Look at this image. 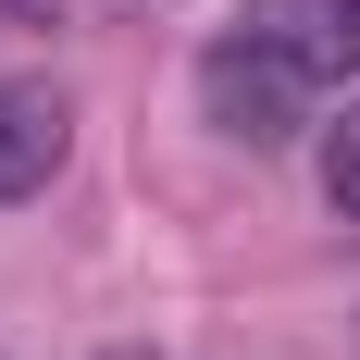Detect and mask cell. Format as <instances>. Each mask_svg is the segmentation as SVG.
Instances as JSON below:
<instances>
[{
  "instance_id": "6da1fadb",
  "label": "cell",
  "mask_w": 360,
  "mask_h": 360,
  "mask_svg": "<svg viewBox=\"0 0 360 360\" xmlns=\"http://www.w3.org/2000/svg\"><path fill=\"white\" fill-rule=\"evenodd\" d=\"M311 75H286L274 50H249V37H224V50H199V112H212L236 149H286L298 124H311Z\"/></svg>"
},
{
  "instance_id": "7a4b0ae2",
  "label": "cell",
  "mask_w": 360,
  "mask_h": 360,
  "mask_svg": "<svg viewBox=\"0 0 360 360\" xmlns=\"http://www.w3.org/2000/svg\"><path fill=\"white\" fill-rule=\"evenodd\" d=\"M249 50H274L311 87H360V0H249Z\"/></svg>"
},
{
  "instance_id": "3957f363",
  "label": "cell",
  "mask_w": 360,
  "mask_h": 360,
  "mask_svg": "<svg viewBox=\"0 0 360 360\" xmlns=\"http://www.w3.org/2000/svg\"><path fill=\"white\" fill-rule=\"evenodd\" d=\"M63 149H75V112L50 100V87H0V212L63 174Z\"/></svg>"
},
{
  "instance_id": "277c9868",
  "label": "cell",
  "mask_w": 360,
  "mask_h": 360,
  "mask_svg": "<svg viewBox=\"0 0 360 360\" xmlns=\"http://www.w3.org/2000/svg\"><path fill=\"white\" fill-rule=\"evenodd\" d=\"M311 174H323V199H335V224H360V100L335 112L323 137H311Z\"/></svg>"
},
{
  "instance_id": "5b68a950",
  "label": "cell",
  "mask_w": 360,
  "mask_h": 360,
  "mask_svg": "<svg viewBox=\"0 0 360 360\" xmlns=\"http://www.w3.org/2000/svg\"><path fill=\"white\" fill-rule=\"evenodd\" d=\"M100 360H162V348H100Z\"/></svg>"
},
{
  "instance_id": "8992f818",
  "label": "cell",
  "mask_w": 360,
  "mask_h": 360,
  "mask_svg": "<svg viewBox=\"0 0 360 360\" xmlns=\"http://www.w3.org/2000/svg\"><path fill=\"white\" fill-rule=\"evenodd\" d=\"M0 13H37V0H0Z\"/></svg>"
}]
</instances>
